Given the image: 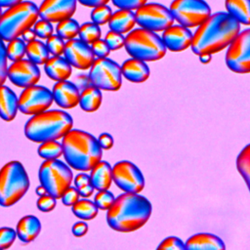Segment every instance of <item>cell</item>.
Wrapping results in <instances>:
<instances>
[{"label":"cell","mask_w":250,"mask_h":250,"mask_svg":"<svg viewBox=\"0 0 250 250\" xmlns=\"http://www.w3.org/2000/svg\"><path fill=\"white\" fill-rule=\"evenodd\" d=\"M78 36L79 39L91 45L93 42L97 41L102 36L100 25L93 21L84 22L82 25H80Z\"/></svg>","instance_id":"cell-35"},{"label":"cell","mask_w":250,"mask_h":250,"mask_svg":"<svg viewBox=\"0 0 250 250\" xmlns=\"http://www.w3.org/2000/svg\"><path fill=\"white\" fill-rule=\"evenodd\" d=\"M73 127L69 113L62 109H47L31 115L24 125L25 137L33 143L62 139Z\"/></svg>","instance_id":"cell-4"},{"label":"cell","mask_w":250,"mask_h":250,"mask_svg":"<svg viewBox=\"0 0 250 250\" xmlns=\"http://www.w3.org/2000/svg\"><path fill=\"white\" fill-rule=\"evenodd\" d=\"M90 180L95 189H108L113 182L111 165L107 161L101 160L90 170Z\"/></svg>","instance_id":"cell-25"},{"label":"cell","mask_w":250,"mask_h":250,"mask_svg":"<svg viewBox=\"0 0 250 250\" xmlns=\"http://www.w3.org/2000/svg\"><path fill=\"white\" fill-rule=\"evenodd\" d=\"M91 49L96 58H107L110 53V49L104 39H98L91 44Z\"/></svg>","instance_id":"cell-46"},{"label":"cell","mask_w":250,"mask_h":250,"mask_svg":"<svg viewBox=\"0 0 250 250\" xmlns=\"http://www.w3.org/2000/svg\"><path fill=\"white\" fill-rule=\"evenodd\" d=\"M38 155L47 160V159H58L63 154V148L62 143H59L58 140L46 141L40 143L37 148Z\"/></svg>","instance_id":"cell-31"},{"label":"cell","mask_w":250,"mask_h":250,"mask_svg":"<svg viewBox=\"0 0 250 250\" xmlns=\"http://www.w3.org/2000/svg\"><path fill=\"white\" fill-rule=\"evenodd\" d=\"M79 28L80 25L78 21L72 18H69L58 22L56 26V32L62 39L71 40L78 36Z\"/></svg>","instance_id":"cell-33"},{"label":"cell","mask_w":250,"mask_h":250,"mask_svg":"<svg viewBox=\"0 0 250 250\" xmlns=\"http://www.w3.org/2000/svg\"><path fill=\"white\" fill-rule=\"evenodd\" d=\"M74 187L79 191L80 196L88 198L94 193V187L91 184L90 175L86 173H79L74 178Z\"/></svg>","instance_id":"cell-36"},{"label":"cell","mask_w":250,"mask_h":250,"mask_svg":"<svg viewBox=\"0 0 250 250\" xmlns=\"http://www.w3.org/2000/svg\"><path fill=\"white\" fill-rule=\"evenodd\" d=\"M124 48L132 58L145 62L159 61L167 52L162 38L156 32L143 27L128 32Z\"/></svg>","instance_id":"cell-7"},{"label":"cell","mask_w":250,"mask_h":250,"mask_svg":"<svg viewBox=\"0 0 250 250\" xmlns=\"http://www.w3.org/2000/svg\"><path fill=\"white\" fill-rule=\"evenodd\" d=\"M46 46L53 56H62L63 55L64 48H65V42L64 39H62L58 34H53L49 38H47Z\"/></svg>","instance_id":"cell-39"},{"label":"cell","mask_w":250,"mask_h":250,"mask_svg":"<svg viewBox=\"0 0 250 250\" xmlns=\"http://www.w3.org/2000/svg\"><path fill=\"white\" fill-rule=\"evenodd\" d=\"M198 58H199V61H200L201 63L206 64V63H209L211 62L212 55H210V54H203V55L198 56Z\"/></svg>","instance_id":"cell-54"},{"label":"cell","mask_w":250,"mask_h":250,"mask_svg":"<svg viewBox=\"0 0 250 250\" xmlns=\"http://www.w3.org/2000/svg\"><path fill=\"white\" fill-rule=\"evenodd\" d=\"M26 56L28 60L40 65L44 64L49 60L50 52L45 43L35 39L26 43Z\"/></svg>","instance_id":"cell-29"},{"label":"cell","mask_w":250,"mask_h":250,"mask_svg":"<svg viewBox=\"0 0 250 250\" xmlns=\"http://www.w3.org/2000/svg\"><path fill=\"white\" fill-rule=\"evenodd\" d=\"M38 179L47 193L59 199L71 186L73 173L71 167L58 159H47L42 162L38 171Z\"/></svg>","instance_id":"cell-8"},{"label":"cell","mask_w":250,"mask_h":250,"mask_svg":"<svg viewBox=\"0 0 250 250\" xmlns=\"http://www.w3.org/2000/svg\"><path fill=\"white\" fill-rule=\"evenodd\" d=\"M77 6V0H43L39 10V18L52 23L71 18Z\"/></svg>","instance_id":"cell-17"},{"label":"cell","mask_w":250,"mask_h":250,"mask_svg":"<svg viewBox=\"0 0 250 250\" xmlns=\"http://www.w3.org/2000/svg\"><path fill=\"white\" fill-rule=\"evenodd\" d=\"M112 178L114 184L124 192L140 193L146 184L140 168L129 160H121L113 165Z\"/></svg>","instance_id":"cell-14"},{"label":"cell","mask_w":250,"mask_h":250,"mask_svg":"<svg viewBox=\"0 0 250 250\" xmlns=\"http://www.w3.org/2000/svg\"><path fill=\"white\" fill-rule=\"evenodd\" d=\"M110 0H77L81 5L89 8H95L102 5H106Z\"/></svg>","instance_id":"cell-51"},{"label":"cell","mask_w":250,"mask_h":250,"mask_svg":"<svg viewBox=\"0 0 250 250\" xmlns=\"http://www.w3.org/2000/svg\"><path fill=\"white\" fill-rule=\"evenodd\" d=\"M104 41L108 45L110 51H116L124 47L125 45V36L122 33L110 30L105 34Z\"/></svg>","instance_id":"cell-41"},{"label":"cell","mask_w":250,"mask_h":250,"mask_svg":"<svg viewBox=\"0 0 250 250\" xmlns=\"http://www.w3.org/2000/svg\"><path fill=\"white\" fill-rule=\"evenodd\" d=\"M114 200H115V197L113 193L108 189L98 190L94 198V202L96 203L98 208L100 210H105V211H107L111 207Z\"/></svg>","instance_id":"cell-38"},{"label":"cell","mask_w":250,"mask_h":250,"mask_svg":"<svg viewBox=\"0 0 250 250\" xmlns=\"http://www.w3.org/2000/svg\"><path fill=\"white\" fill-rule=\"evenodd\" d=\"M46 75L54 81L67 80L72 73V66L64 57L53 56L44 63Z\"/></svg>","instance_id":"cell-21"},{"label":"cell","mask_w":250,"mask_h":250,"mask_svg":"<svg viewBox=\"0 0 250 250\" xmlns=\"http://www.w3.org/2000/svg\"><path fill=\"white\" fill-rule=\"evenodd\" d=\"M54 102L63 109H68L75 107L79 104L80 99V91L78 87L68 81H57L52 89Z\"/></svg>","instance_id":"cell-19"},{"label":"cell","mask_w":250,"mask_h":250,"mask_svg":"<svg viewBox=\"0 0 250 250\" xmlns=\"http://www.w3.org/2000/svg\"><path fill=\"white\" fill-rule=\"evenodd\" d=\"M80 194L75 187H69L62 195L61 199L64 206H72L79 200Z\"/></svg>","instance_id":"cell-47"},{"label":"cell","mask_w":250,"mask_h":250,"mask_svg":"<svg viewBox=\"0 0 250 250\" xmlns=\"http://www.w3.org/2000/svg\"><path fill=\"white\" fill-rule=\"evenodd\" d=\"M42 229L40 220L34 215H25L17 224L16 231L19 239L23 243L32 242Z\"/></svg>","instance_id":"cell-23"},{"label":"cell","mask_w":250,"mask_h":250,"mask_svg":"<svg viewBox=\"0 0 250 250\" xmlns=\"http://www.w3.org/2000/svg\"><path fill=\"white\" fill-rule=\"evenodd\" d=\"M225 7L240 24L250 25V0H225Z\"/></svg>","instance_id":"cell-28"},{"label":"cell","mask_w":250,"mask_h":250,"mask_svg":"<svg viewBox=\"0 0 250 250\" xmlns=\"http://www.w3.org/2000/svg\"><path fill=\"white\" fill-rule=\"evenodd\" d=\"M71 231L73 233L74 236L76 237H82L84 236L87 231H88V225L83 221H79V222H76L72 228H71Z\"/></svg>","instance_id":"cell-50"},{"label":"cell","mask_w":250,"mask_h":250,"mask_svg":"<svg viewBox=\"0 0 250 250\" xmlns=\"http://www.w3.org/2000/svg\"><path fill=\"white\" fill-rule=\"evenodd\" d=\"M63 55L72 67L80 70L90 69L96 59L91 45L76 38L66 41Z\"/></svg>","instance_id":"cell-16"},{"label":"cell","mask_w":250,"mask_h":250,"mask_svg":"<svg viewBox=\"0 0 250 250\" xmlns=\"http://www.w3.org/2000/svg\"><path fill=\"white\" fill-rule=\"evenodd\" d=\"M98 142H99V145L101 146V147L105 150L110 149L114 145L113 137L109 133H105V132L102 133L98 137Z\"/></svg>","instance_id":"cell-49"},{"label":"cell","mask_w":250,"mask_h":250,"mask_svg":"<svg viewBox=\"0 0 250 250\" xmlns=\"http://www.w3.org/2000/svg\"><path fill=\"white\" fill-rule=\"evenodd\" d=\"M152 212L150 201L140 193L124 192L115 197L106 211V223L119 232H132L148 221Z\"/></svg>","instance_id":"cell-2"},{"label":"cell","mask_w":250,"mask_h":250,"mask_svg":"<svg viewBox=\"0 0 250 250\" xmlns=\"http://www.w3.org/2000/svg\"><path fill=\"white\" fill-rule=\"evenodd\" d=\"M157 249H168V250H184L187 249L186 243L177 236H168L164 238Z\"/></svg>","instance_id":"cell-43"},{"label":"cell","mask_w":250,"mask_h":250,"mask_svg":"<svg viewBox=\"0 0 250 250\" xmlns=\"http://www.w3.org/2000/svg\"><path fill=\"white\" fill-rule=\"evenodd\" d=\"M16 229L10 227L0 228V249H7L13 245L17 238Z\"/></svg>","instance_id":"cell-42"},{"label":"cell","mask_w":250,"mask_h":250,"mask_svg":"<svg viewBox=\"0 0 250 250\" xmlns=\"http://www.w3.org/2000/svg\"><path fill=\"white\" fill-rule=\"evenodd\" d=\"M62 145L65 162L74 170L88 172L102 160L103 148L98 139L86 131L71 129Z\"/></svg>","instance_id":"cell-3"},{"label":"cell","mask_w":250,"mask_h":250,"mask_svg":"<svg viewBox=\"0 0 250 250\" xmlns=\"http://www.w3.org/2000/svg\"><path fill=\"white\" fill-rule=\"evenodd\" d=\"M112 15V10L107 5H102L95 7L91 12V21L98 25H104L108 23Z\"/></svg>","instance_id":"cell-37"},{"label":"cell","mask_w":250,"mask_h":250,"mask_svg":"<svg viewBox=\"0 0 250 250\" xmlns=\"http://www.w3.org/2000/svg\"><path fill=\"white\" fill-rule=\"evenodd\" d=\"M240 23L228 12H217L196 27L191 51L197 55L221 52L230 45L240 32Z\"/></svg>","instance_id":"cell-1"},{"label":"cell","mask_w":250,"mask_h":250,"mask_svg":"<svg viewBox=\"0 0 250 250\" xmlns=\"http://www.w3.org/2000/svg\"><path fill=\"white\" fill-rule=\"evenodd\" d=\"M227 66L235 73H250V28L240 31L228 47Z\"/></svg>","instance_id":"cell-12"},{"label":"cell","mask_w":250,"mask_h":250,"mask_svg":"<svg viewBox=\"0 0 250 250\" xmlns=\"http://www.w3.org/2000/svg\"><path fill=\"white\" fill-rule=\"evenodd\" d=\"M53 93L42 85H32L22 90L19 97V110L25 115L43 112L52 105Z\"/></svg>","instance_id":"cell-13"},{"label":"cell","mask_w":250,"mask_h":250,"mask_svg":"<svg viewBox=\"0 0 250 250\" xmlns=\"http://www.w3.org/2000/svg\"><path fill=\"white\" fill-rule=\"evenodd\" d=\"M102 100V90L90 84L80 92L79 105L85 112H94L100 108Z\"/></svg>","instance_id":"cell-27"},{"label":"cell","mask_w":250,"mask_h":250,"mask_svg":"<svg viewBox=\"0 0 250 250\" xmlns=\"http://www.w3.org/2000/svg\"><path fill=\"white\" fill-rule=\"evenodd\" d=\"M89 82L100 90L118 91L122 85L121 66L111 59L96 58L89 71Z\"/></svg>","instance_id":"cell-9"},{"label":"cell","mask_w":250,"mask_h":250,"mask_svg":"<svg viewBox=\"0 0 250 250\" xmlns=\"http://www.w3.org/2000/svg\"><path fill=\"white\" fill-rule=\"evenodd\" d=\"M161 38L167 50L182 52L191 46L193 34L188 27L182 24H172L163 31Z\"/></svg>","instance_id":"cell-18"},{"label":"cell","mask_w":250,"mask_h":250,"mask_svg":"<svg viewBox=\"0 0 250 250\" xmlns=\"http://www.w3.org/2000/svg\"><path fill=\"white\" fill-rule=\"evenodd\" d=\"M22 1L23 0H0V7L1 8H10V7H13Z\"/></svg>","instance_id":"cell-53"},{"label":"cell","mask_w":250,"mask_h":250,"mask_svg":"<svg viewBox=\"0 0 250 250\" xmlns=\"http://www.w3.org/2000/svg\"><path fill=\"white\" fill-rule=\"evenodd\" d=\"M236 168L250 191V144L246 145L237 155Z\"/></svg>","instance_id":"cell-32"},{"label":"cell","mask_w":250,"mask_h":250,"mask_svg":"<svg viewBox=\"0 0 250 250\" xmlns=\"http://www.w3.org/2000/svg\"><path fill=\"white\" fill-rule=\"evenodd\" d=\"M147 0H111L112 4L119 9L137 10L146 3Z\"/></svg>","instance_id":"cell-48"},{"label":"cell","mask_w":250,"mask_h":250,"mask_svg":"<svg viewBox=\"0 0 250 250\" xmlns=\"http://www.w3.org/2000/svg\"><path fill=\"white\" fill-rule=\"evenodd\" d=\"M36 37H37V36H36V34H35L33 28H29V29L25 30V31L21 34V38H22V39L24 40V42H26V43L35 40Z\"/></svg>","instance_id":"cell-52"},{"label":"cell","mask_w":250,"mask_h":250,"mask_svg":"<svg viewBox=\"0 0 250 250\" xmlns=\"http://www.w3.org/2000/svg\"><path fill=\"white\" fill-rule=\"evenodd\" d=\"M6 53L8 60L11 62H17L26 55V42L22 38H15L8 42L6 46Z\"/></svg>","instance_id":"cell-34"},{"label":"cell","mask_w":250,"mask_h":250,"mask_svg":"<svg viewBox=\"0 0 250 250\" xmlns=\"http://www.w3.org/2000/svg\"><path fill=\"white\" fill-rule=\"evenodd\" d=\"M140 27L158 32L174 24L175 19L169 8L159 3H146L135 12Z\"/></svg>","instance_id":"cell-11"},{"label":"cell","mask_w":250,"mask_h":250,"mask_svg":"<svg viewBox=\"0 0 250 250\" xmlns=\"http://www.w3.org/2000/svg\"><path fill=\"white\" fill-rule=\"evenodd\" d=\"M8 57L6 53V45L4 41L0 38V86L4 85L6 79L8 78Z\"/></svg>","instance_id":"cell-44"},{"label":"cell","mask_w":250,"mask_h":250,"mask_svg":"<svg viewBox=\"0 0 250 250\" xmlns=\"http://www.w3.org/2000/svg\"><path fill=\"white\" fill-rule=\"evenodd\" d=\"M169 9L175 21L188 28L199 26L211 15L205 0H173Z\"/></svg>","instance_id":"cell-10"},{"label":"cell","mask_w":250,"mask_h":250,"mask_svg":"<svg viewBox=\"0 0 250 250\" xmlns=\"http://www.w3.org/2000/svg\"><path fill=\"white\" fill-rule=\"evenodd\" d=\"M30 186L28 174L19 160H11L0 169V206L11 207L19 202Z\"/></svg>","instance_id":"cell-6"},{"label":"cell","mask_w":250,"mask_h":250,"mask_svg":"<svg viewBox=\"0 0 250 250\" xmlns=\"http://www.w3.org/2000/svg\"><path fill=\"white\" fill-rule=\"evenodd\" d=\"M32 28H33L36 36L40 39H47L51 35L54 34V27L52 25V22H50L46 20H43V19L38 20L34 23Z\"/></svg>","instance_id":"cell-40"},{"label":"cell","mask_w":250,"mask_h":250,"mask_svg":"<svg viewBox=\"0 0 250 250\" xmlns=\"http://www.w3.org/2000/svg\"><path fill=\"white\" fill-rule=\"evenodd\" d=\"M136 23V16L132 10L118 9L112 13L108 26L110 30L125 34L130 32Z\"/></svg>","instance_id":"cell-26"},{"label":"cell","mask_w":250,"mask_h":250,"mask_svg":"<svg viewBox=\"0 0 250 250\" xmlns=\"http://www.w3.org/2000/svg\"><path fill=\"white\" fill-rule=\"evenodd\" d=\"M2 13H3V12H2V8L0 7V17H1V15H2Z\"/></svg>","instance_id":"cell-56"},{"label":"cell","mask_w":250,"mask_h":250,"mask_svg":"<svg viewBox=\"0 0 250 250\" xmlns=\"http://www.w3.org/2000/svg\"><path fill=\"white\" fill-rule=\"evenodd\" d=\"M19 110V98L8 86H0V118L6 122L15 119Z\"/></svg>","instance_id":"cell-22"},{"label":"cell","mask_w":250,"mask_h":250,"mask_svg":"<svg viewBox=\"0 0 250 250\" xmlns=\"http://www.w3.org/2000/svg\"><path fill=\"white\" fill-rule=\"evenodd\" d=\"M35 192H36V194L38 195V196H41V195H43V194H46L47 193V190L45 189V188L43 187V186H38L37 188H36V190H35Z\"/></svg>","instance_id":"cell-55"},{"label":"cell","mask_w":250,"mask_h":250,"mask_svg":"<svg viewBox=\"0 0 250 250\" xmlns=\"http://www.w3.org/2000/svg\"><path fill=\"white\" fill-rule=\"evenodd\" d=\"M99 208L94 201L87 198L79 199L71 206L72 213L80 220L90 221L96 218L99 213Z\"/></svg>","instance_id":"cell-30"},{"label":"cell","mask_w":250,"mask_h":250,"mask_svg":"<svg viewBox=\"0 0 250 250\" xmlns=\"http://www.w3.org/2000/svg\"><path fill=\"white\" fill-rule=\"evenodd\" d=\"M41 72L38 64L28 59H21L8 67V78L17 87L26 88L36 85L40 80Z\"/></svg>","instance_id":"cell-15"},{"label":"cell","mask_w":250,"mask_h":250,"mask_svg":"<svg viewBox=\"0 0 250 250\" xmlns=\"http://www.w3.org/2000/svg\"><path fill=\"white\" fill-rule=\"evenodd\" d=\"M56 200H57V198H55L53 195H51L49 193H46V194H43V195L38 197L37 202H36V206L40 211L48 213V212H51L55 209Z\"/></svg>","instance_id":"cell-45"},{"label":"cell","mask_w":250,"mask_h":250,"mask_svg":"<svg viewBox=\"0 0 250 250\" xmlns=\"http://www.w3.org/2000/svg\"><path fill=\"white\" fill-rule=\"evenodd\" d=\"M38 6L32 1H22L13 7L7 8L0 17V38L9 42L32 28L38 21Z\"/></svg>","instance_id":"cell-5"},{"label":"cell","mask_w":250,"mask_h":250,"mask_svg":"<svg viewBox=\"0 0 250 250\" xmlns=\"http://www.w3.org/2000/svg\"><path fill=\"white\" fill-rule=\"evenodd\" d=\"M121 71L123 77L133 83H143L150 75V69L146 62L132 57L124 61L121 65Z\"/></svg>","instance_id":"cell-20"},{"label":"cell","mask_w":250,"mask_h":250,"mask_svg":"<svg viewBox=\"0 0 250 250\" xmlns=\"http://www.w3.org/2000/svg\"><path fill=\"white\" fill-rule=\"evenodd\" d=\"M185 243L187 249L192 250H224L226 248L224 241L219 236L207 232L193 234Z\"/></svg>","instance_id":"cell-24"}]
</instances>
